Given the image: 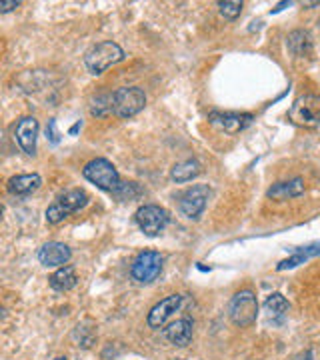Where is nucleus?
Segmentation results:
<instances>
[{"instance_id": "obj_25", "label": "nucleus", "mask_w": 320, "mask_h": 360, "mask_svg": "<svg viewBox=\"0 0 320 360\" xmlns=\"http://www.w3.org/2000/svg\"><path fill=\"white\" fill-rule=\"evenodd\" d=\"M113 194H115L116 198H120V200H130V198H134L139 194V188H136L134 182H120L118 188Z\"/></svg>"}, {"instance_id": "obj_30", "label": "nucleus", "mask_w": 320, "mask_h": 360, "mask_svg": "<svg viewBox=\"0 0 320 360\" xmlns=\"http://www.w3.org/2000/svg\"><path fill=\"white\" fill-rule=\"evenodd\" d=\"M56 360H66V359H56Z\"/></svg>"}, {"instance_id": "obj_16", "label": "nucleus", "mask_w": 320, "mask_h": 360, "mask_svg": "<svg viewBox=\"0 0 320 360\" xmlns=\"http://www.w3.org/2000/svg\"><path fill=\"white\" fill-rule=\"evenodd\" d=\"M302 194H305V180L302 179L288 180V182H279V184H274L269 191L270 198H276V200L296 198V196H302Z\"/></svg>"}, {"instance_id": "obj_28", "label": "nucleus", "mask_w": 320, "mask_h": 360, "mask_svg": "<svg viewBox=\"0 0 320 360\" xmlns=\"http://www.w3.org/2000/svg\"><path fill=\"white\" fill-rule=\"evenodd\" d=\"M300 360H314L312 359V352H310V350H308V352H305V356H302Z\"/></svg>"}, {"instance_id": "obj_13", "label": "nucleus", "mask_w": 320, "mask_h": 360, "mask_svg": "<svg viewBox=\"0 0 320 360\" xmlns=\"http://www.w3.org/2000/svg\"><path fill=\"white\" fill-rule=\"evenodd\" d=\"M72 257L70 248L63 243H46L39 250L40 264L44 266H64Z\"/></svg>"}, {"instance_id": "obj_8", "label": "nucleus", "mask_w": 320, "mask_h": 360, "mask_svg": "<svg viewBox=\"0 0 320 360\" xmlns=\"http://www.w3.org/2000/svg\"><path fill=\"white\" fill-rule=\"evenodd\" d=\"M208 198H210V188L206 184L191 186L179 196V210L186 219H198L205 212Z\"/></svg>"}, {"instance_id": "obj_2", "label": "nucleus", "mask_w": 320, "mask_h": 360, "mask_svg": "<svg viewBox=\"0 0 320 360\" xmlns=\"http://www.w3.org/2000/svg\"><path fill=\"white\" fill-rule=\"evenodd\" d=\"M87 205H89V194L84 193V191H80V188H72L68 193L60 194L56 198V202L49 206V210H46V222L58 224L66 217H70L72 212L84 208Z\"/></svg>"}, {"instance_id": "obj_15", "label": "nucleus", "mask_w": 320, "mask_h": 360, "mask_svg": "<svg viewBox=\"0 0 320 360\" xmlns=\"http://www.w3.org/2000/svg\"><path fill=\"white\" fill-rule=\"evenodd\" d=\"M40 176L39 174H18V176H13L8 180V193L16 194V196H28L34 191L40 188Z\"/></svg>"}, {"instance_id": "obj_18", "label": "nucleus", "mask_w": 320, "mask_h": 360, "mask_svg": "<svg viewBox=\"0 0 320 360\" xmlns=\"http://www.w3.org/2000/svg\"><path fill=\"white\" fill-rule=\"evenodd\" d=\"M77 283L78 276L72 266H60V269L56 270L51 276V286L54 290H58V292H66V290L75 288Z\"/></svg>"}, {"instance_id": "obj_4", "label": "nucleus", "mask_w": 320, "mask_h": 360, "mask_svg": "<svg viewBox=\"0 0 320 360\" xmlns=\"http://www.w3.org/2000/svg\"><path fill=\"white\" fill-rule=\"evenodd\" d=\"M229 314H231V321L246 328L250 324H255L256 316H258V300L252 290H241L232 296L231 304H229Z\"/></svg>"}, {"instance_id": "obj_9", "label": "nucleus", "mask_w": 320, "mask_h": 360, "mask_svg": "<svg viewBox=\"0 0 320 360\" xmlns=\"http://www.w3.org/2000/svg\"><path fill=\"white\" fill-rule=\"evenodd\" d=\"M134 220H136L139 229L146 236H158L160 232L167 229L168 212L165 208H160V206L156 205H144L136 210Z\"/></svg>"}, {"instance_id": "obj_27", "label": "nucleus", "mask_w": 320, "mask_h": 360, "mask_svg": "<svg viewBox=\"0 0 320 360\" xmlns=\"http://www.w3.org/2000/svg\"><path fill=\"white\" fill-rule=\"evenodd\" d=\"M49 130H51V141L58 142V132H56V122H54V120L49 122V129H46V132H49Z\"/></svg>"}, {"instance_id": "obj_17", "label": "nucleus", "mask_w": 320, "mask_h": 360, "mask_svg": "<svg viewBox=\"0 0 320 360\" xmlns=\"http://www.w3.org/2000/svg\"><path fill=\"white\" fill-rule=\"evenodd\" d=\"M314 257H320V243L302 246V248H296L295 255H293L290 258H286V260H282V262L279 264V266H276V269H279V270L295 269V266H298V264L307 262L308 258H314Z\"/></svg>"}, {"instance_id": "obj_20", "label": "nucleus", "mask_w": 320, "mask_h": 360, "mask_svg": "<svg viewBox=\"0 0 320 360\" xmlns=\"http://www.w3.org/2000/svg\"><path fill=\"white\" fill-rule=\"evenodd\" d=\"M288 302H286V298L282 295H270L267 298V302H264V310H267V314H269L270 321L279 322L281 324L284 321V316L288 314Z\"/></svg>"}, {"instance_id": "obj_22", "label": "nucleus", "mask_w": 320, "mask_h": 360, "mask_svg": "<svg viewBox=\"0 0 320 360\" xmlns=\"http://www.w3.org/2000/svg\"><path fill=\"white\" fill-rule=\"evenodd\" d=\"M75 340L78 342V347L82 348H90L94 345V338H96V330H94V326H92V322H82V324H78L77 328H75Z\"/></svg>"}, {"instance_id": "obj_26", "label": "nucleus", "mask_w": 320, "mask_h": 360, "mask_svg": "<svg viewBox=\"0 0 320 360\" xmlns=\"http://www.w3.org/2000/svg\"><path fill=\"white\" fill-rule=\"evenodd\" d=\"M18 0H6V2H0V13H8L13 8H18Z\"/></svg>"}, {"instance_id": "obj_11", "label": "nucleus", "mask_w": 320, "mask_h": 360, "mask_svg": "<svg viewBox=\"0 0 320 360\" xmlns=\"http://www.w3.org/2000/svg\"><path fill=\"white\" fill-rule=\"evenodd\" d=\"M180 304H182V296L180 295H172L167 296L165 300H160L156 307H153V310L148 312V326L151 328H162L167 321L180 309Z\"/></svg>"}, {"instance_id": "obj_21", "label": "nucleus", "mask_w": 320, "mask_h": 360, "mask_svg": "<svg viewBox=\"0 0 320 360\" xmlns=\"http://www.w3.org/2000/svg\"><path fill=\"white\" fill-rule=\"evenodd\" d=\"M200 174V162L198 160H184L172 167L170 176L177 182H188V180L196 179Z\"/></svg>"}, {"instance_id": "obj_6", "label": "nucleus", "mask_w": 320, "mask_h": 360, "mask_svg": "<svg viewBox=\"0 0 320 360\" xmlns=\"http://www.w3.org/2000/svg\"><path fill=\"white\" fill-rule=\"evenodd\" d=\"M146 106V94L136 86H127L113 92V112L120 118L139 115Z\"/></svg>"}, {"instance_id": "obj_29", "label": "nucleus", "mask_w": 320, "mask_h": 360, "mask_svg": "<svg viewBox=\"0 0 320 360\" xmlns=\"http://www.w3.org/2000/svg\"><path fill=\"white\" fill-rule=\"evenodd\" d=\"M174 360H186V359H174Z\"/></svg>"}, {"instance_id": "obj_14", "label": "nucleus", "mask_w": 320, "mask_h": 360, "mask_svg": "<svg viewBox=\"0 0 320 360\" xmlns=\"http://www.w3.org/2000/svg\"><path fill=\"white\" fill-rule=\"evenodd\" d=\"M165 338L174 347H186L192 340V321L191 319H180L168 324L165 328Z\"/></svg>"}, {"instance_id": "obj_1", "label": "nucleus", "mask_w": 320, "mask_h": 360, "mask_svg": "<svg viewBox=\"0 0 320 360\" xmlns=\"http://www.w3.org/2000/svg\"><path fill=\"white\" fill-rule=\"evenodd\" d=\"M124 58V51L116 42H101L84 54V65L92 75H103L106 68Z\"/></svg>"}, {"instance_id": "obj_12", "label": "nucleus", "mask_w": 320, "mask_h": 360, "mask_svg": "<svg viewBox=\"0 0 320 360\" xmlns=\"http://www.w3.org/2000/svg\"><path fill=\"white\" fill-rule=\"evenodd\" d=\"M210 122L217 127V129L224 130V132H241L244 130L252 120H255V116L252 115H246V112H210Z\"/></svg>"}, {"instance_id": "obj_19", "label": "nucleus", "mask_w": 320, "mask_h": 360, "mask_svg": "<svg viewBox=\"0 0 320 360\" xmlns=\"http://www.w3.org/2000/svg\"><path fill=\"white\" fill-rule=\"evenodd\" d=\"M286 44H288V49L295 56H308L312 52V40H310V34L305 32V30L290 32L288 39H286Z\"/></svg>"}, {"instance_id": "obj_3", "label": "nucleus", "mask_w": 320, "mask_h": 360, "mask_svg": "<svg viewBox=\"0 0 320 360\" xmlns=\"http://www.w3.org/2000/svg\"><path fill=\"white\" fill-rule=\"evenodd\" d=\"M288 118L295 124L305 127V129L320 127V96H316V94L298 96L288 110Z\"/></svg>"}, {"instance_id": "obj_7", "label": "nucleus", "mask_w": 320, "mask_h": 360, "mask_svg": "<svg viewBox=\"0 0 320 360\" xmlns=\"http://www.w3.org/2000/svg\"><path fill=\"white\" fill-rule=\"evenodd\" d=\"M162 270V257L160 252H154V250H144L139 257L134 258L132 262V269H130V274L136 283L148 284L158 278Z\"/></svg>"}, {"instance_id": "obj_10", "label": "nucleus", "mask_w": 320, "mask_h": 360, "mask_svg": "<svg viewBox=\"0 0 320 360\" xmlns=\"http://www.w3.org/2000/svg\"><path fill=\"white\" fill-rule=\"evenodd\" d=\"M14 136H16L18 146L23 148V153H26L28 156H34L37 155V139H39V120L32 116L23 118L16 127Z\"/></svg>"}, {"instance_id": "obj_23", "label": "nucleus", "mask_w": 320, "mask_h": 360, "mask_svg": "<svg viewBox=\"0 0 320 360\" xmlns=\"http://www.w3.org/2000/svg\"><path fill=\"white\" fill-rule=\"evenodd\" d=\"M90 112L94 116H104L108 115V112H113V94L96 96V101L90 106Z\"/></svg>"}, {"instance_id": "obj_5", "label": "nucleus", "mask_w": 320, "mask_h": 360, "mask_svg": "<svg viewBox=\"0 0 320 360\" xmlns=\"http://www.w3.org/2000/svg\"><path fill=\"white\" fill-rule=\"evenodd\" d=\"M82 174H84V179L90 180L92 184H96L98 188L110 191V193H115L116 188H118V184H120L118 170L113 167V162H108L104 158L90 160L89 165L82 168Z\"/></svg>"}, {"instance_id": "obj_24", "label": "nucleus", "mask_w": 320, "mask_h": 360, "mask_svg": "<svg viewBox=\"0 0 320 360\" xmlns=\"http://www.w3.org/2000/svg\"><path fill=\"white\" fill-rule=\"evenodd\" d=\"M220 14L229 20H234L236 16L243 13V2H234V0H226V2H218Z\"/></svg>"}]
</instances>
